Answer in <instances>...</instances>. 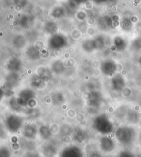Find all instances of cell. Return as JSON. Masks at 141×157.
Instances as JSON below:
<instances>
[{
    "instance_id": "6da1fadb",
    "label": "cell",
    "mask_w": 141,
    "mask_h": 157,
    "mask_svg": "<svg viewBox=\"0 0 141 157\" xmlns=\"http://www.w3.org/2000/svg\"><path fill=\"white\" fill-rule=\"evenodd\" d=\"M115 135L118 144L124 149L131 150L136 142V133L130 127H120L116 131Z\"/></svg>"
},
{
    "instance_id": "7a4b0ae2",
    "label": "cell",
    "mask_w": 141,
    "mask_h": 157,
    "mask_svg": "<svg viewBox=\"0 0 141 157\" xmlns=\"http://www.w3.org/2000/svg\"><path fill=\"white\" fill-rule=\"evenodd\" d=\"M99 149L105 155L114 154L117 149L116 142L107 136L101 137L98 144Z\"/></svg>"
},
{
    "instance_id": "3957f363",
    "label": "cell",
    "mask_w": 141,
    "mask_h": 157,
    "mask_svg": "<svg viewBox=\"0 0 141 157\" xmlns=\"http://www.w3.org/2000/svg\"><path fill=\"white\" fill-rule=\"evenodd\" d=\"M95 127L97 130L103 135H107L112 131V124L108 117L101 116L95 120Z\"/></svg>"
},
{
    "instance_id": "277c9868",
    "label": "cell",
    "mask_w": 141,
    "mask_h": 157,
    "mask_svg": "<svg viewBox=\"0 0 141 157\" xmlns=\"http://www.w3.org/2000/svg\"><path fill=\"white\" fill-rule=\"evenodd\" d=\"M59 157H84L83 150L79 147L71 145L62 149Z\"/></svg>"
},
{
    "instance_id": "5b68a950",
    "label": "cell",
    "mask_w": 141,
    "mask_h": 157,
    "mask_svg": "<svg viewBox=\"0 0 141 157\" xmlns=\"http://www.w3.org/2000/svg\"><path fill=\"white\" fill-rule=\"evenodd\" d=\"M41 153L44 157H55L57 155V149L54 146L48 144L41 147Z\"/></svg>"
},
{
    "instance_id": "8992f818",
    "label": "cell",
    "mask_w": 141,
    "mask_h": 157,
    "mask_svg": "<svg viewBox=\"0 0 141 157\" xmlns=\"http://www.w3.org/2000/svg\"><path fill=\"white\" fill-rule=\"evenodd\" d=\"M21 120L17 117H11L8 120V126L12 131H16L21 125Z\"/></svg>"
},
{
    "instance_id": "52a82bcc",
    "label": "cell",
    "mask_w": 141,
    "mask_h": 157,
    "mask_svg": "<svg viewBox=\"0 0 141 157\" xmlns=\"http://www.w3.org/2000/svg\"><path fill=\"white\" fill-rule=\"evenodd\" d=\"M114 157H136L135 153L130 149H122L117 152Z\"/></svg>"
},
{
    "instance_id": "ba28073f",
    "label": "cell",
    "mask_w": 141,
    "mask_h": 157,
    "mask_svg": "<svg viewBox=\"0 0 141 157\" xmlns=\"http://www.w3.org/2000/svg\"><path fill=\"white\" fill-rule=\"evenodd\" d=\"M12 152L9 147L2 145L0 146V157H11Z\"/></svg>"
},
{
    "instance_id": "9c48e42d",
    "label": "cell",
    "mask_w": 141,
    "mask_h": 157,
    "mask_svg": "<svg viewBox=\"0 0 141 157\" xmlns=\"http://www.w3.org/2000/svg\"><path fill=\"white\" fill-rule=\"evenodd\" d=\"M24 135L26 137L29 138H33L34 137L35 135V130L34 129L27 128L24 131Z\"/></svg>"
},
{
    "instance_id": "30bf717a",
    "label": "cell",
    "mask_w": 141,
    "mask_h": 157,
    "mask_svg": "<svg viewBox=\"0 0 141 157\" xmlns=\"http://www.w3.org/2000/svg\"><path fill=\"white\" fill-rule=\"evenodd\" d=\"M88 157H104L103 155L101 153V152L98 150H94L92 152H90Z\"/></svg>"
},
{
    "instance_id": "8fae6325",
    "label": "cell",
    "mask_w": 141,
    "mask_h": 157,
    "mask_svg": "<svg viewBox=\"0 0 141 157\" xmlns=\"http://www.w3.org/2000/svg\"><path fill=\"white\" fill-rule=\"evenodd\" d=\"M25 157H40V155L37 152L29 151L26 153Z\"/></svg>"
},
{
    "instance_id": "7c38bea8",
    "label": "cell",
    "mask_w": 141,
    "mask_h": 157,
    "mask_svg": "<svg viewBox=\"0 0 141 157\" xmlns=\"http://www.w3.org/2000/svg\"><path fill=\"white\" fill-rule=\"evenodd\" d=\"M135 155H136V157H141V149L136 151Z\"/></svg>"
},
{
    "instance_id": "4fadbf2b",
    "label": "cell",
    "mask_w": 141,
    "mask_h": 157,
    "mask_svg": "<svg viewBox=\"0 0 141 157\" xmlns=\"http://www.w3.org/2000/svg\"><path fill=\"white\" fill-rule=\"evenodd\" d=\"M139 144H140V146H141V136H140V137H139Z\"/></svg>"
}]
</instances>
